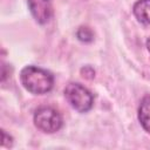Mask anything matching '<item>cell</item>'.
Returning a JSON list of instances; mask_svg holds the SVG:
<instances>
[{
	"instance_id": "cell-1",
	"label": "cell",
	"mask_w": 150,
	"mask_h": 150,
	"mask_svg": "<svg viewBox=\"0 0 150 150\" xmlns=\"http://www.w3.org/2000/svg\"><path fill=\"white\" fill-rule=\"evenodd\" d=\"M20 81L23 88L34 95L47 94L54 86L53 74L36 66H26L22 68L20 73Z\"/></svg>"
},
{
	"instance_id": "cell-2",
	"label": "cell",
	"mask_w": 150,
	"mask_h": 150,
	"mask_svg": "<svg viewBox=\"0 0 150 150\" xmlns=\"http://www.w3.org/2000/svg\"><path fill=\"white\" fill-rule=\"evenodd\" d=\"M64 97L73 109L79 112H87L94 104L93 94L82 84L71 82L64 88Z\"/></svg>"
},
{
	"instance_id": "cell-3",
	"label": "cell",
	"mask_w": 150,
	"mask_h": 150,
	"mask_svg": "<svg viewBox=\"0 0 150 150\" xmlns=\"http://www.w3.org/2000/svg\"><path fill=\"white\" fill-rule=\"evenodd\" d=\"M35 127L47 134H53L62 128L63 120L61 114L52 107H40L34 112Z\"/></svg>"
},
{
	"instance_id": "cell-4",
	"label": "cell",
	"mask_w": 150,
	"mask_h": 150,
	"mask_svg": "<svg viewBox=\"0 0 150 150\" xmlns=\"http://www.w3.org/2000/svg\"><path fill=\"white\" fill-rule=\"evenodd\" d=\"M28 8L36 22L45 25L53 15L52 0H27Z\"/></svg>"
},
{
	"instance_id": "cell-5",
	"label": "cell",
	"mask_w": 150,
	"mask_h": 150,
	"mask_svg": "<svg viewBox=\"0 0 150 150\" xmlns=\"http://www.w3.org/2000/svg\"><path fill=\"white\" fill-rule=\"evenodd\" d=\"M135 18L144 25H150V0H137L132 6Z\"/></svg>"
},
{
	"instance_id": "cell-6",
	"label": "cell",
	"mask_w": 150,
	"mask_h": 150,
	"mask_svg": "<svg viewBox=\"0 0 150 150\" xmlns=\"http://www.w3.org/2000/svg\"><path fill=\"white\" fill-rule=\"evenodd\" d=\"M138 121L143 129L150 134V96H144L139 103Z\"/></svg>"
},
{
	"instance_id": "cell-7",
	"label": "cell",
	"mask_w": 150,
	"mask_h": 150,
	"mask_svg": "<svg viewBox=\"0 0 150 150\" xmlns=\"http://www.w3.org/2000/svg\"><path fill=\"white\" fill-rule=\"evenodd\" d=\"M76 36L82 42H90L94 39V33L89 27H80L76 32Z\"/></svg>"
},
{
	"instance_id": "cell-8",
	"label": "cell",
	"mask_w": 150,
	"mask_h": 150,
	"mask_svg": "<svg viewBox=\"0 0 150 150\" xmlns=\"http://www.w3.org/2000/svg\"><path fill=\"white\" fill-rule=\"evenodd\" d=\"M146 48H148V50L150 52V38L146 40Z\"/></svg>"
}]
</instances>
